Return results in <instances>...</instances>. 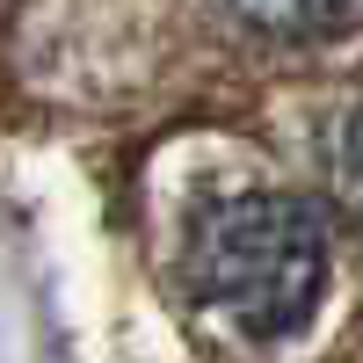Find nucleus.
Returning <instances> with one entry per match:
<instances>
[{"label": "nucleus", "mask_w": 363, "mask_h": 363, "mask_svg": "<svg viewBox=\"0 0 363 363\" xmlns=\"http://www.w3.org/2000/svg\"><path fill=\"white\" fill-rule=\"evenodd\" d=\"M189 291L247 342H284L327 291V225L306 196L247 189L211 203L189 233Z\"/></svg>", "instance_id": "f257e3e1"}, {"label": "nucleus", "mask_w": 363, "mask_h": 363, "mask_svg": "<svg viewBox=\"0 0 363 363\" xmlns=\"http://www.w3.org/2000/svg\"><path fill=\"white\" fill-rule=\"evenodd\" d=\"M233 15L262 29V37H284V44H313V37H335L363 15V0H233Z\"/></svg>", "instance_id": "f03ea898"}, {"label": "nucleus", "mask_w": 363, "mask_h": 363, "mask_svg": "<svg viewBox=\"0 0 363 363\" xmlns=\"http://www.w3.org/2000/svg\"><path fill=\"white\" fill-rule=\"evenodd\" d=\"M327 189H335V211L349 218V233L363 240V102L327 124Z\"/></svg>", "instance_id": "7ed1b4c3"}]
</instances>
